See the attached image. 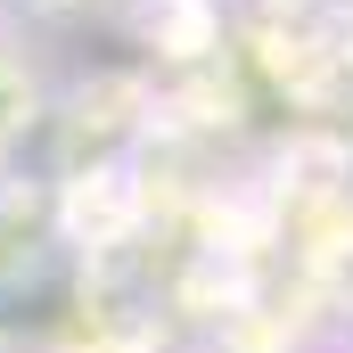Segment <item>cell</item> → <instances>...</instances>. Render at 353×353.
Instances as JSON below:
<instances>
[{"label":"cell","mask_w":353,"mask_h":353,"mask_svg":"<svg viewBox=\"0 0 353 353\" xmlns=\"http://www.w3.org/2000/svg\"><path fill=\"white\" fill-rule=\"evenodd\" d=\"M33 115H41V99H33V74H25L17 58H0V148H8V140L33 123Z\"/></svg>","instance_id":"obj_1"}]
</instances>
